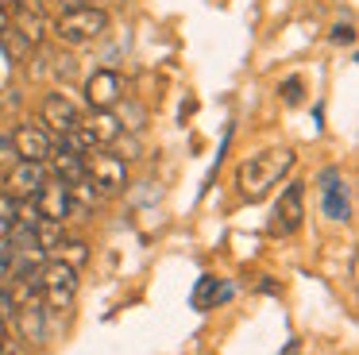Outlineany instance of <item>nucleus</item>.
Here are the masks:
<instances>
[{
    "label": "nucleus",
    "mask_w": 359,
    "mask_h": 355,
    "mask_svg": "<svg viewBox=\"0 0 359 355\" xmlns=\"http://www.w3.org/2000/svg\"><path fill=\"white\" fill-rule=\"evenodd\" d=\"M282 97H286V105H302V81H297V77H286V81H282Z\"/></svg>",
    "instance_id": "nucleus-22"
},
{
    "label": "nucleus",
    "mask_w": 359,
    "mask_h": 355,
    "mask_svg": "<svg viewBox=\"0 0 359 355\" xmlns=\"http://www.w3.org/2000/svg\"><path fill=\"white\" fill-rule=\"evenodd\" d=\"M81 93H86V105L89 108H116L120 97H124V77H120L116 69L101 66V69H93V74L86 77Z\"/></svg>",
    "instance_id": "nucleus-8"
},
{
    "label": "nucleus",
    "mask_w": 359,
    "mask_h": 355,
    "mask_svg": "<svg viewBox=\"0 0 359 355\" xmlns=\"http://www.w3.org/2000/svg\"><path fill=\"white\" fill-rule=\"evenodd\" d=\"M86 178L93 182V189L101 197H112L128 185V162L120 154H109V151H93L86 154Z\"/></svg>",
    "instance_id": "nucleus-4"
},
{
    "label": "nucleus",
    "mask_w": 359,
    "mask_h": 355,
    "mask_svg": "<svg viewBox=\"0 0 359 355\" xmlns=\"http://www.w3.org/2000/svg\"><path fill=\"white\" fill-rule=\"evenodd\" d=\"M16 4H20V0H0V8H8V12H12Z\"/></svg>",
    "instance_id": "nucleus-28"
},
{
    "label": "nucleus",
    "mask_w": 359,
    "mask_h": 355,
    "mask_svg": "<svg viewBox=\"0 0 359 355\" xmlns=\"http://www.w3.org/2000/svg\"><path fill=\"white\" fill-rule=\"evenodd\" d=\"M81 128L93 135L97 147H112V143H116V135L124 131V120H120L116 108H89V112L81 116Z\"/></svg>",
    "instance_id": "nucleus-15"
},
{
    "label": "nucleus",
    "mask_w": 359,
    "mask_h": 355,
    "mask_svg": "<svg viewBox=\"0 0 359 355\" xmlns=\"http://www.w3.org/2000/svg\"><path fill=\"white\" fill-rule=\"evenodd\" d=\"M8 15H12V31L24 35L32 46H39L43 39H47L50 20H47V12H43V0H20Z\"/></svg>",
    "instance_id": "nucleus-12"
},
{
    "label": "nucleus",
    "mask_w": 359,
    "mask_h": 355,
    "mask_svg": "<svg viewBox=\"0 0 359 355\" xmlns=\"http://www.w3.org/2000/svg\"><path fill=\"white\" fill-rule=\"evenodd\" d=\"M0 43H4V51H8V58L12 62H20V58H27V54H32L35 51V46L32 43H27V39L24 35H16V31H4V35H0Z\"/></svg>",
    "instance_id": "nucleus-20"
},
{
    "label": "nucleus",
    "mask_w": 359,
    "mask_h": 355,
    "mask_svg": "<svg viewBox=\"0 0 359 355\" xmlns=\"http://www.w3.org/2000/svg\"><path fill=\"white\" fill-rule=\"evenodd\" d=\"M328 39H332V43H355V27H351V23H336Z\"/></svg>",
    "instance_id": "nucleus-23"
},
{
    "label": "nucleus",
    "mask_w": 359,
    "mask_h": 355,
    "mask_svg": "<svg viewBox=\"0 0 359 355\" xmlns=\"http://www.w3.org/2000/svg\"><path fill=\"white\" fill-rule=\"evenodd\" d=\"M320 208H325V216L336 224L351 220V193H348V185H344L340 170H325V174H320Z\"/></svg>",
    "instance_id": "nucleus-11"
},
{
    "label": "nucleus",
    "mask_w": 359,
    "mask_h": 355,
    "mask_svg": "<svg viewBox=\"0 0 359 355\" xmlns=\"http://www.w3.org/2000/svg\"><path fill=\"white\" fill-rule=\"evenodd\" d=\"M55 259H62V262H70L74 270H81L89 262V243L86 239H62V243L55 247Z\"/></svg>",
    "instance_id": "nucleus-17"
},
{
    "label": "nucleus",
    "mask_w": 359,
    "mask_h": 355,
    "mask_svg": "<svg viewBox=\"0 0 359 355\" xmlns=\"http://www.w3.org/2000/svg\"><path fill=\"white\" fill-rule=\"evenodd\" d=\"M236 297V286L228 282V278H217V274H201L194 286V293H189V305L197 309V313H209V309L224 305V301Z\"/></svg>",
    "instance_id": "nucleus-13"
},
{
    "label": "nucleus",
    "mask_w": 359,
    "mask_h": 355,
    "mask_svg": "<svg viewBox=\"0 0 359 355\" xmlns=\"http://www.w3.org/2000/svg\"><path fill=\"white\" fill-rule=\"evenodd\" d=\"M35 282H39V297L47 305V313H66L78 297V270L62 259H47L35 270Z\"/></svg>",
    "instance_id": "nucleus-3"
},
{
    "label": "nucleus",
    "mask_w": 359,
    "mask_h": 355,
    "mask_svg": "<svg viewBox=\"0 0 359 355\" xmlns=\"http://www.w3.org/2000/svg\"><path fill=\"white\" fill-rule=\"evenodd\" d=\"M0 355H16V332H12L4 313H0Z\"/></svg>",
    "instance_id": "nucleus-21"
},
{
    "label": "nucleus",
    "mask_w": 359,
    "mask_h": 355,
    "mask_svg": "<svg viewBox=\"0 0 359 355\" xmlns=\"http://www.w3.org/2000/svg\"><path fill=\"white\" fill-rule=\"evenodd\" d=\"M12 147H16V159L24 162H47L55 154V135L43 123H20L12 131Z\"/></svg>",
    "instance_id": "nucleus-9"
},
{
    "label": "nucleus",
    "mask_w": 359,
    "mask_h": 355,
    "mask_svg": "<svg viewBox=\"0 0 359 355\" xmlns=\"http://www.w3.org/2000/svg\"><path fill=\"white\" fill-rule=\"evenodd\" d=\"M0 162H16V147H12V135H0Z\"/></svg>",
    "instance_id": "nucleus-25"
},
{
    "label": "nucleus",
    "mask_w": 359,
    "mask_h": 355,
    "mask_svg": "<svg viewBox=\"0 0 359 355\" xmlns=\"http://www.w3.org/2000/svg\"><path fill=\"white\" fill-rule=\"evenodd\" d=\"M20 224V201L12 193H0V239H8V232Z\"/></svg>",
    "instance_id": "nucleus-19"
},
{
    "label": "nucleus",
    "mask_w": 359,
    "mask_h": 355,
    "mask_svg": "<svg viewBox=\"0 0 359 355\" xmlns=\"http://www.w3.org/2000/svg\"><path fill=\"white\" fill-rule=\"evenodd\" d=\"M32 205H35V216H39V220L66 224V220H70V185L47 174V182H43L39 189H35Z\"/></svg>",
    "instance_id": "nucleus-7"
},
{
    "label": "nucleus",
    "mask_w": 359,
    "mask_h": 355,
    "mask_svg": "<svg viewBox=\"0 0 359 355\" xmlns=\"http://www.w3.org/2000/svg\"><path fill=\"white\" fill-rule=\"evenodd\" d=\"M47 174L58 178V182H66V185H74L78 178H86V159L55 143V154L47 159Z\"/></svg>",
    "instance_id": "nucleus-16"
},
{
    "label": "nucleus",
    "mask_w": 359,
    "mask_h": 355,
    "mask_svg": "<svg viewBox=\"0 0 359 355\" xmlns=\"http://www.w3.org/2000/svg\"><path fill=\"white\" fill-rule=\"evenodd\" d=\"M43 182H47V162H24V159L12 162V170H8V193L16 201H32L35 189H39Z\"/></svg>",
    "instance_id": "nucleus-14"
},
{
    "label": "nucleus",
    "mask_w": 359,
    "mask_h": 355,
    "mask_svg": "<svg viewBox=\"0 0 359 355\" xmlns=\"http://www.w3.org/2000/svg\"><path fill=\"white\" fill-rule=\"evenodd\" d=\"M12 316H16L20 340H27L32 347H43V344H47V332H50V313H47V305H43V297H39V293H32V297L16 301Z\"/></svg>",
    "instance_id": "nucleus-6"
},
{
    "label": "nucleus",
    "mask_w": 359,
    "mask_h": 355,
    "mask_svg": "<svg viewBox=\"0 0 359 355\" xmlns=\"http://www.w3.org/2000/svg\"><path fill=\"white\" fill-rule=\"evenodd\" d=\"M55 74L58 77H74V58H70V54H58V58H55Z\"/></svg>",
    "instance_id": "nucleus-24"
},
{
    "label": "nucleus",
    "mask_w": 359,
    "mask_h": 355,
    "mask_svg": "<svg viewBox=\"0 0 359 355\" xmlns=\"http://www.w3.org/2000/svg\"><path fill=\"white\" fill-rule=\"evenodd\" d=\"M12 27V15H8V8H0V35Z\"/></svg>",
    "instance_id": "nucleus-26"
},
{
    "label": "nucleus",
    "mask_w": 359,
    "mask_h": 355,
    "mask_svg": "<svg viewBox=\"0 0 359 355\" xmlns=\"http://www.w3.org/2000/svg\"><path fill=\"white\" fill-rule=\"evenodd\" d=\"M109 12L97 4H86V8H62L58 20H50V31L62 46H89L109 31Z\"/></svg>",
    "instance_id": "nucleus-2"
},
{
    "label": "nucleus",
    "mask_w": 359,
    "mask_h": 355,
    "mask_svg": "<svg viewBox=\"0 0 359 355\" xmlns=\"http://www.w3.org/2000/svg\"><path fill=\"white\" fill-rule=\"evenodd\" d=\"M305 220V182H290L274 201V216H271V232L274 236H294Z\"/></svg>",
    "instance_id": "nucleus-5"
},
{
    "label": "nucleus",
    "mask_w": 359,
    "mask_h": 355,
    "mask_svg": "<svg viewBox=\"0 0 359 355\" xmlns=\"http://www.w3.org/2000/svg\"><path fill=\"white\" fill-rule=\"evenodd\" d=\"M62 8H86V4H93V0H58Z\"/></svg>",
    "instance_id": "nucleus-27"
},
{
    "label": "nucleus",
    "mask_w": 359,
    "mask_h": 355,
    "mask_svg": "<svg viewBox=\"0 0 359 355\" xmlns=\"http://www.w3.org/2000/svg\"><path fill=\"white\" fill-rule=\"evenodd\" d=\"M66 239V232H62V224H55V220H35V243L43 247V255H55V247Z\"/></svg>",
    "instance_id": "nucleus-18"
},
{
    "label": "nucleus",
    "mask_w": 359,
    "mask_h": 355,
    "mask_svg": "<svg viewBox=\"0 0 359 355\" xmlns=\"http://www.w3.org/2000/svg\"><path fill=\"white\" fill-rule=\"evenodd\" d=\"M294 162H297V154L286 151V147L259 151V154H251V159H243L240 170H236V189H240V197L263 201L266 193H271L274 185L294 170Z\"/></svg>",
    "instance_id": "nucleus-1"
},
{
    "label": "nucleus",
    "mask_w": 359,
    "mask_h": 355,
    "mask_svg": "<svg viewBox=\"0 0 359 355\" xmlns=\"http://www.w3.org/2000/svg\"><path fill=\"white\" fill-rule=\"evenodd\" d=\"M39 116H43V128H47L50 135H66L70 128H78V120H81V108L74 105V100L66 97L62 89H55V93H47V97H43V108H39Z\"/></svg>",
    "instance_id": "nucleus-10"
}]
</instances>
